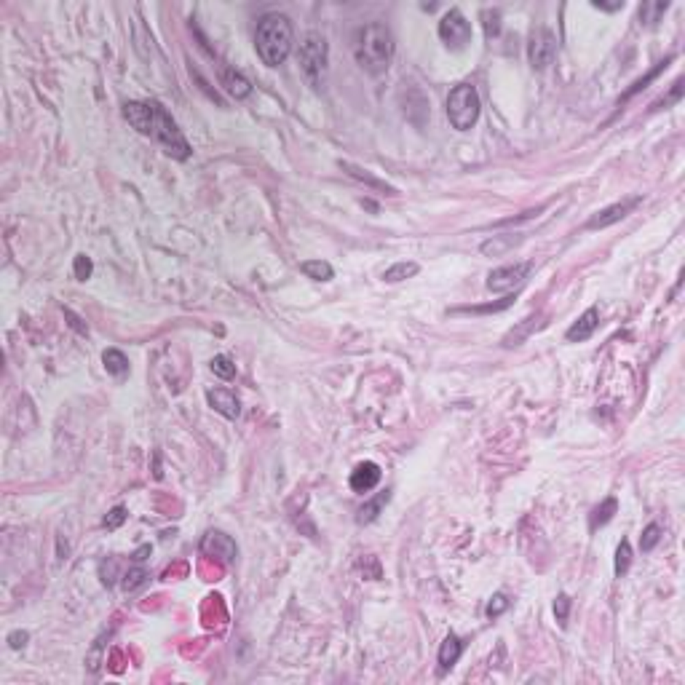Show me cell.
Wrapping results in <instances>:
<instances>
[{"mask_svg": "<svg viewBox=\"0 0 685 685\" xmlns=\"http://www.w3.org/2000/svg\"><path fill=\"white\" fill-rule=\"evenodd\" d=\"M672 59H675V56H666V59H664V62H659V65H656V67H653L651 73L645 75V78H640V80H635V83H632V89H629V91H624V97L618 99V105H624L627 99H632V97H635V94H640V91H642V89H645V86H648L651 80H656V78H659V75L664 73V70H666L669 65H672Z\"/></svg>", "mask_w": 685, "mask_h": 685, "instance_id": "44dd1931", "label": "cell"}, {"mask_svg": "<svg viewBox=\"0 0 685 685\" xmlns=\"http://www.w3.org/2000/svg\"><path fill=\"white\" fill-rule=\"evenodd\" d=\"M116 570H118V565H116V560H110V565L107 563H102V567H99V573H102V584L105 587H113V576H116Z\"/></svg>", "mask_w": 685, "mask_h": 685, "instance_id": "8d00e7d4", "label": "cell"}, {"mask_svg": "<svg viewBox=\"0 0 685 685\" xmlns=\"http://www.w3.org/2000/svg\"><path fill=\"white\" fill-rule=\"evenodd\" d=\"M439 38L447 49L461 51L471 41V22L466 19L458 8H450L439 19Z\"/></svg>", "mask_w": 685, "mask_h": 685, "instance_id": "8992f818", "label": "cell"}, {"mask_svg": "<svg viewBox=\"0 0 685 685\" xmlns=\"http://www.w3.org/2000/svg\"><path fill=\"white\" fill-rule=\"evenodd\" d=\"M512 303H514V294H506V297H501V300H495V303H488V305H464V308H453V314H474V316H479V314H498V311H506Z\"/></svg>", "mask_w": 685, "mask_h": 685, "instance_id": "7402d4cb", "label": "cell"}, {"mask_svg": "<svg viewBox=\"0 0 685 685\" xmlns=\"http://www.w3.org/2000/svg\"><path fill=\"white\" fill-rule=\"evenodd\" d=\"M27 640H30V635L17 629V632H11V635H8V645H11L14 651H19V648H25L27 645Z\"/></svg>", "mask_w": 685, "mask_h": 685, "instance_id": "f35d334b", "label": "cell"}, {"mask_svg": "<svg viewBox=\"0 0 685 685\" xmlns=\"http://www.w3.org/2000/svg\"><path fill=\"white\" fill-rule=\"evenodd\" d=\"M212 372H215L217 378H222V380H230V378H236V365H233L230 356L220 354V356L212 359Z\"/></svg>", "mask_w": 685, "mask_h": 685, "instance_id": "f1b7e54d", "label": "cell"}, {"mask_svg": "<svg viewBox=\"0 0 685 685\" xmlns=\"http://www.w3.org/2000/svg\"><path fill=\"white\" fill-rule=\"evenodd\" d=\"M594 8H600V11H618V8H624V3L618 0V3H600V0H594Z\"/></svg>", "mask_w": 685, "mask_h": 685, "instance_id": "60d3db41", "label": "cell"}, {"mask_svg": "<svg viewBox=\"0 0 685 685\" xmlns=\"http://www.w3.org/2000/svg\"><path fill=\"white\" fill-rule=\"evenodd\" d=\"M570 605H573V602H570V597H567V594H560V597L554 600V618H557V624H560V627H565V624H567V616H570Z\"/></svg>", "mask_w": 685, "mask_h": 685, "instance_id": "836d02e7", "label": "cell"}, {"mask_svg": "<svg viewBox=\"0 0 685 685\" xmlns=\"http://www.w3.org/2000/svg\"><path fill=\"white\" fill-rule=\"evenodd\" d=\"M642 204V196H629L624 198V201H616L611 206H605V209H600L597 215H591L587 220V230H602V228H611L616 222H621L627 215H632V209Z\"/></svg>", "mask_w": 685, "mask_h": 685, "instance_id": "ba28073f", "label": "cell"}, {"mask_svg": "<svg viewBox=\"0 0 685 685\" xmlns=\"http://www.w3.org/2000/svg\"><path fill=\"white\" fill-rule=\"evenodd\" d=\"M659 541H661V528L656 522H651V525L642 530V536H640V549H642V552H653Z\"/></svg>", "mask_w": 685, "mask_h": 685, "instance_id": "4dcf8cb0", "label": "cell"}, {"mask_svg": "<svg viewBox=\"0 0 685 685\" xmlns=\"http://www.w3.org/2000/svg\"><path fill=\"white\" fill-rule=\"evenodd\" d=\"M102 362H105V369H107L113 378H123V375L129 372V359H126V354L118 351V348H107V351L102 354Z\"/></svg>", "mask_w": 685, "mask_h": 685, "instance_id": "ac0fdd59", "label": "cell"}, {"mask_svg": "<svg viewBox=\"0 0 685 685\" xmlns=\"http://www.w3.org/2000/svg\"><path fill=\"white\" fill-rule=\"evenodd\" d=\"M539 318L541 316H528V318H525V321H522V324H519L517 329H512V332H509V335L503 338V345H506V348H512V345H519V342L525 340V338H528V335H530V332H533V329L539 327Z\"/></svg>", "mask_w": 685, "mask_h": 685, "instance_id": "d4e9b609", "label": "cell"}, {"mask_svg": "<svg viewBox=\"0 0 685 685\" xmlns=\"http://www.w3.org/2000/svg\"><path fill=\"white\" fill-rule=\"evenodd\" d=\"M482 22H485V35L495 38L501 32V11L498 8H485L482 11Z\"/></svg>", "mask_w": 685, "mask_h": 685, "instance_id": "1f68e13d", "label": "cell"}, {"mask_svg": "<svg viewBox=\"0 0 685 685\" xmlns=\"http://www.w3.org/2000/svg\"><path fill=\"white\" fill-rule=\"evenodd\" d=\"M393 51H396V43H393L391 30L386 25H380V22L365 25L354 38V56L372 75H380L389 70Z\"/></svg>", "mask_w": 685, "mask_h": 685, "instance_id": "7a4b0ae2", "label": "cell"}, {"mask_svg": "<svg viewBox=\"0 0 685 685\" xmlns=\"http://www.w3.org/2000/svg\"><path fill=\"white\" fill-rule=\"evenodd\" d=\"M123 522H126V509H123V506H116L113 512L105 517V528H107V530H118Z\"/></svg>", "mask_w": 685, "mask_h": 685, "instance_id": "d590c367", "label": "cell"}, {"mask_svg": "<svg viewBox=\"0 0 685 685\" xmlns=\"http://www.w3.org/2000/svg\"><path fill=\"white\" fill-rule=\"evenodd\" d=\"M461 653H464V642H461V637L458 635L444 637V642H442V648H439V669L442 672L453 669V666L458 664V659H461Z\"/></svg>", "mask_w": 685, "mask_h": 685, "instance_id": "9a60e30c", "label": "cell"}, {"mask_svg": "<svg viewBox=\"0 0 685 685\" xmlns=\"http://www.w3.org/2000/svg\"><path fill=\"white\" fill-rule=\"evenodd\" d=\"M73 270H75V279H78V281H86V279L91 276V270H94V265H91V260H89L86 254H78V257H75Z\"/></svg>", "mask_w": 685, "mask_h": 685, "instance_id": "e575fe53", "label": "cell"}, {"mask_svg": "<svg viewBox=\"0 0 685 685\" xmlns=\"http://www.w3.org/2000/svg\"><path fill=\"white\" fill-rule=\"evenodd\" d=\"M597 324H600V311L591 305V308H587L581 316H578V321L565 332V340L567 342H584V340H589L591 335H594V329H597Z\"/></svg>", "mask_w": 685, "mask_h": 685, "instance_id": "7c38bea8", "label": "cell"}, {"mask_svg": "<svg viewBox=\"0 0 685 685\" xmlns=\"http://www.w3.org/2000/svg\"><path fill=\"white\" fill-rule=\"evenodd\" d=\"M150 552H153V549H150V543L140 546V549H137V552L131 554V563H134V565H142L147 560V554H150Z\"/></svg>", "mask_w": 685, "mask_h": 685, "instance_id": "ab89813d", "label": "cell"}, {"mask_svg": "<svg viewBox=\"0 0 685 685\" xmlns=\"http://www.w3.org/2000/svg\"><path fill=\"white\" fill-rule=\"evenodd\" d=\"M530 263H514V265H501V268L490 270L488 276V290L492 292H512L517 287H522V281L530 273Z\"/></svg>", "mask_w": 685, "mask_h": 685, "instance_id": "9c48e42d", "label": "cell"}, {"mask_svg": "<svg viewBox=\"0 0 685 685\" xmlns=\"http://www.w3.org/2000/svg\"><path fill=\"white\" fill-rule=\"evenodd\" d=\"M629 567H632V546H629V541H621L616 549V576L618 578L627 576Z\"/></svg>", "mask_w": 685, "mask_h": 685, "instance_id": "83f0119b", "label": "cell"}, {"mask_svg": "<svg viewBox=\"0 0 685 685\" xmlns=\"http://www.w3.org/2000/svg\"><path fill=\"white\" fill-rule=\"evenodd\" d=\"M206 402L212 404V410H217L228 420H236L239 413H241V404H239L236 393L228 391V389H212V391H206Z\"/></svg>", "mask_w": 685, "mask_h": 685, "instance_id": "4fadbf2b", "label": "cell"}, {"mask_svg": "<svg viewBox=\"0 0 685 685\" xmlns=\"http://www.w3.org/2000/svg\"><path fill=\"white\" fill-rule=\"evenodd\" d=\"M297 59H300V67H303L305 80L314 89H321L324 78H327V41L318 32H308L305 41L300 43Z\"/></svg>", "mask_w": 685, "mask_h": 685, "instance_id": "5b68a950", "label": "cell"}, {"mask_svg": "<svg viewBox=\"0 0 685 685\" xmlns=\"http://www.w3.org/2000/svg\"><path fill=\"white\" fill-rule=\"evenodd\" d=\"M528 56H530V65L533 70H546L554 56H557V38L552 30H536L530 35V46H528Z\"/></svg>", "mask_w": 685, "mask_h": 685, "instance_id": "52a82bcc", "label": "cell"}, {"mask_svg": "<svg viewBox=\"0 0 685 685\" xmlns=\"http://www.w3.org/2000/svg\"><path fill=\"white\" fill-rule=\"evenodd\" d=\"M683 99V78H677L675 83H672V89H669V94L666 97H661L659 102H653V107L651 110H666V107H672V105H677Z\"/></svg>", "mask_w": 685, "mask_h": 685, "instance_id": "f546056e", "label": "cell"}, {"mask_svg": "<svg viewBox=\"0 0 685 685\" xmlns=\"http://www.w3.org/2000/svg\"><path fill=\"white\" fill-rule=\"evenodd\" d=\"M201 554L204 557H212V560H222V563H233L239 549H236V541L230 536H225L220 530H212L206 533L204 541H201Z\"/></svg>", "mask_w": 685, "mask_h": 685, "instance_id": "30bf717a", "label": "cell"}, {"mask_svg": "<svg viewBox=\"0 0 685 685\" xmlns=\"http://www.w3.org/2000/svg\"><path fill=\"white\" fill-rule=\"evenodd\" d=\"M340 169H345L354 180H359V182H365L367 188H375V191H383L386 196H396V188H391L389 182H383V180H378V177H372L367 169H362V166H356V164H348V161H340Z\"/></svg>", "mask_w": 685, "mask_h": 685, "instance_id": "5bb4252c", "label": "cell"}, {"mask_svg": "<svg viewBox=\"0 0 685 685\" xmlns=\"http://www.w3.org/2000/svg\"><path fill=\"white\" fill-rule=\"evenodd\" d=\"M254 49H257V56L263 59V65H268V67L284 65L287 56L292 54V22H290V17L287 14H265L257 22Z\"/></svg>", "mask_w": 685, "mask_h": 685, "instance_id": "3957f363", "label": "cell"}, {"mask_svg": "<svg viewBox=\"0 0 685 685\" xmlns=\"http://www.w3.org/2000/svg\"><path fill=\"white\" fill-rule=\"evenodd\" d=\"M420 265L417 263H407V260H402V263H396L391 268L383 273V281H389V284H396V281H404V279H410V276H415Z\"/></svg>", "mask_w": 685, "mask_h": 685, "instance_id": "484cf974", "label": "cell"}, {"mask_svg": "<svg viewBox=\"0 0 685 685\" xmlns=\"http://www.w3.org/2000/svg\"><path fill=\"white\" fill-rule=\"evenodd\" d=\"M389 498H391V492L389 490H383V492H378L372 501H367L362 509H359V517H356V522L359 525H367V522H372V519H378V514H380V509L389 503Z\"/></svg>", "mask_w": 685, "mask_h": 685, "instance_id": "d6986e66", "label": "cell"}, {"mask_svg": "<svg viewBox=\"0 0 685 685\" xmlns=\"http://www.w3.org/2000/svg\"><path fill=\"white\" fill-rule=\"evenodd\" d=\"M65 318H67V321H70V327H73L75 332H80V335H89V329H86V324H83V321H80V316H75V314H73V311H70V308H65Z\"/></svg>", "mask_w": 685, "mask_h": 685, "instance_id": "74e56055", "label": "cell"}, {"mask_svg": "<svg viewBox=\"0 0 685 685\" xmlns=\"http://www.w3.org/2000/svg\"><path fill=\"white\" fill-rule=\"evenodd\" d=\"M479 113H482V102H479V94L474 86L468 83H461L450 91L447 97V118H450V126L458 129V131H468L474 123L479 121Z\"/></svg>", "mask_w": 685, "mask_h": 685, "instance_id": "277c9868", "label": "cell"}, {"mask_svg": "<svg viewBox=\"0 0 685 685\" xmlns=\"http://www.w3.org/2000/svg\"><path fill=\"white\" fill-rule=\"evenodd\" d=\"M300 270L308 276V279H314V281H329L332 276H335V270L329 263H324V260H305Z\"/></svg>", "mask_w": 685, "mask_h": 685, "instance_id": "cb8c5ba5", "label": "cell"}, {"mask_svg": "<svg viewBox=\"0 0 685 685\" xmlns=\"http://www.w3.org/2000/svg\"><path fill=\"white\" fill-rule=\"evenodd\" d=\"M666 8H669V3H666V0H651V3H642V6H640V22H642L645 27L659 25Z\"/></svg>", "mask_w": 685, "mask_h": 685, "instance_id": "603a6c76", "label": "cell"}, {"mask_svg": "<svg viewBox=\"0 0 685 685\" xmlns=\"http://www.w3.org/2000/svg\"><path fill=\"white\" fill-rule=\"evenodd\" d=\"M121 578H123L121 584H123V589H126V591H137V589H140V587H145L147 578H150V576H147L145 567L134 565V567H129V570L123 573Z\"/></svg>", "mask_w": 685, "mask_h": 685, "instance_id": "4316f807", "label": "cell"}, {"mask_svg": "<svg viewBox=\"0 0 685 685\" xmlns=\"http://www.w3.org/2000/svg\"><path fill=\"white\" fill-rule=\"evenodd\" d=\"M616 512H618V501H616V498H605V501L591 512V517H589V530H597V528L608 525Z\"/></svg>", "mask_w": 685, "mask_h": 685, "instance_id": "ffe728a7", "label": "cell"}, {"mask_svg": "<svg viewBox=\"0 0 685 685\" xmlns=\"http://www.w3.org/2000/svg\"><path fill=\"white\" fill-rule=\"evenodd\" d=\"M123 118L131 123L142 137H150L161 150L177 158V161H188L193 147L185 140V134L180 131L177 121L164 110V105L158 102H126L123 105Z\"/></svg>", "mask_w": 685, "mask_h": 685, "instance_id": "6da1fadb", "label": "cell"}, {"mask_svg": "<svg viewBox=\"0 0 685 685\" xmlns=\"http://www.w3.org/2000/svg\"><path fill=\"white\" fill-rule=\"evenodd\" d=\"M380 477H383V471H380V466L372 464V461H365V464H359L354 471H351V479H348V485L354 492H369V490L378 488V482H380Z\"/></svg>", "mask_w": 685, "mask_h": 685, "instance_id": "8fae6325", "label": "cell"}, {"mask_svg": "<svg viewBox=\"0 0 685 685\" xmlns=\"http://www.w3.org/2000/svg\"><path fill=\"white\" fill-rule=\"evenodd\" d=\"M522 239L517 236V233H506V236H492V239H488L485 244L479 246V252L482 254H488V257H498V254H503V252H509L514 244H519Z\"/></svg>", "mask_w": 685, "mask_h": 685, "instance_id": "e0dca14e", "label": "cell"}, {"mask_svg": "<svg viewBox=\"0 0 685 685\" xmlns=\"http://www.w3.org/2000/svg\"><path fill=\"white\" fill-rule=\"evenodd\" d=\"M220 80L222 86H225V91L233 99H246L252 94V83L241 73H236V70H222Z\"/></svg>", "mask_w": 685, "mask_h": 685, "instance_id": "2e32d148", "label": "cell"}, {"mask_svg": "<svg viewBox=\"0 0 685 685\" xmlns=\"http://www.w3.org/2000/svg\"><path fill=\"white\" fill-rule=\"evenodd\" d=\"M509 605H512V600L503 594V591H498V594H492L490 597V602H488V616L490 618H498L501 613H506L509 611Z\"/></svg>", "mask_w": 685, "mask_h": 685, "instance_id": "d6a6232c", "label": "cell"}]
</instances>
